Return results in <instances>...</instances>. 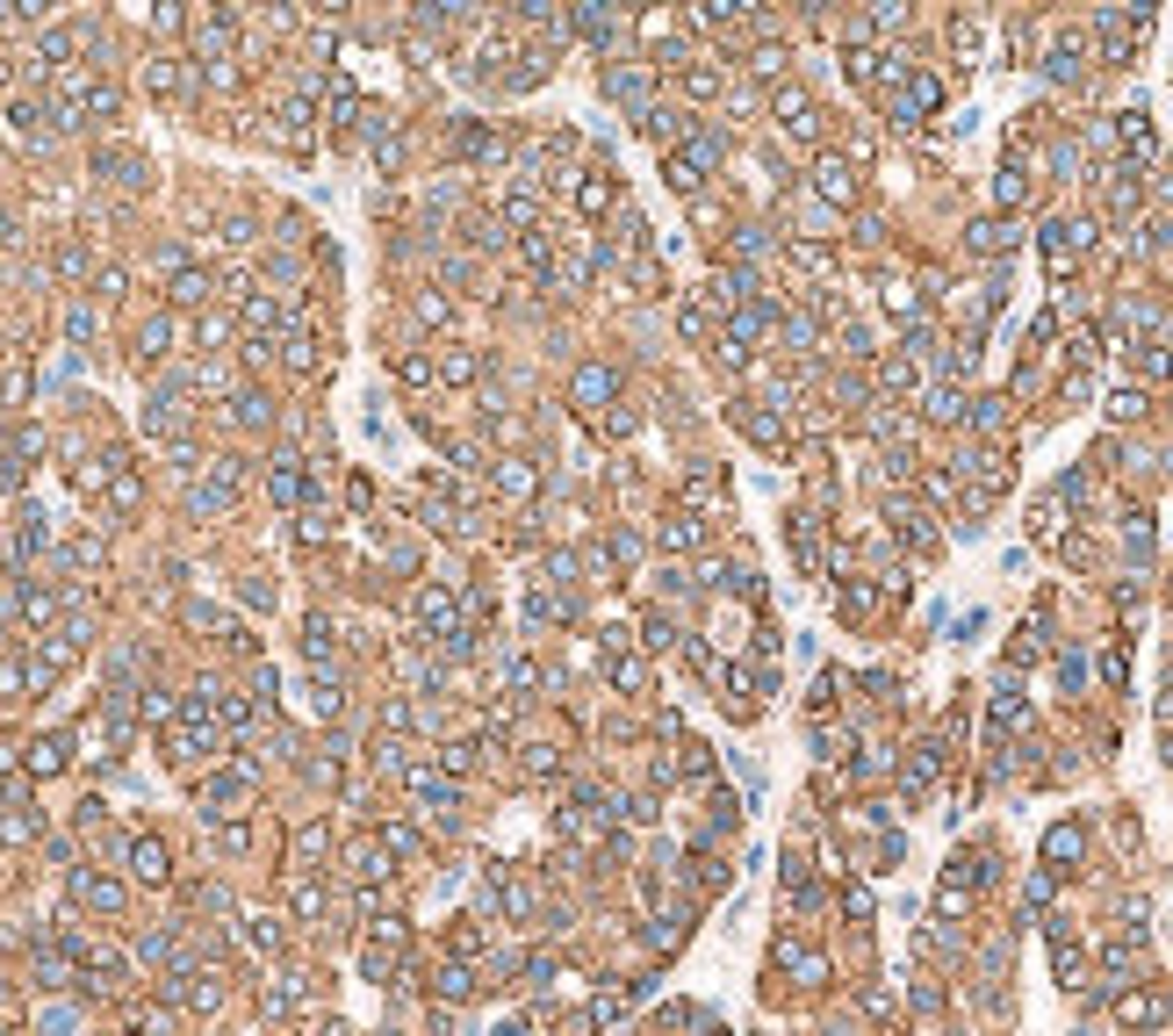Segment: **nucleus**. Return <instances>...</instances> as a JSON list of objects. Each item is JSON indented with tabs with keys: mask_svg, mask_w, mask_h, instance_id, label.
Segmentation results:
<instances>
[{
	"mask_svg": "<svg viewBox=\"0 0 1173 1036\" xmlns=\"http://www.w3.org/2000/svg\"><path fill=\"white\" fill-rule=\"evenodd\" d=\"M130 871L144 878V885H159V878H166V849L152 843V835H137V843H130Z\"/></svg>",
	"mask_w": 1173,
	"mask_h": 1036,
	"instance_id": "nucleus-1",
	"label": "nucleus"
},
{
	"mask_svg": "<svg viewBox=\"0 0 1173 1036\" xmlns=\"http://www.w3.org/2000/svg\"><path fill=\"white\" fill-rule=\"evenodd\" d=\"M1051 864H1065V857H1080V828H1051Z\"/></svg>",
	"mask_w": 1173,
	"mask_h": 1036,
	"instance_id": "nucleus-10",
	"label": "nucleus"
},
{
	"mask_svg": "<svg viewBox=\"0 0 1173 1036\" xmlns=\"http://www.w3.org/2000/svg\"><path fill=\"white\" fill-rule=\"evenodd\" d=\"M246 325H267V331H273V325H281V302H273V296H246Z\"/></svg>",
	"mask_w": 1173,
	"mask_h": 1036,
	"instance_id": "nucleus-8",
	"label": "nucleus"
},
{
	"mask_svg": "<svg viewBox=\"0 0 1173 1036\" xmlns=\"http://www.w3.org/2000/svg\"><path fill=\"white\" fill-rule=\"evenodd\" d=\"M497 483H504L512 497H533V468H526V461H504V468H497Z\"/></svg>",
	"mask_w": 1173,
	"mask_h": 1036,
	"instance_id": "nucleus-6",
	"label": "nucleus"
},
{
	"mask_svg": "<svg viewBox=\"0 0 1173 1036\" xmlns=\"http://www.w3.org/2000/svg\"><path fill=\"white\" fill-rule=\"evenodd\" d=\"M814 180H820V194H828V202H849V194H857V188H849V166H843V159H820V166H814Z\"/></svg>",
	"mask_w": 1173,
	"mask_h": 1036,
	"instance_id": "nucleus-2",
	"label": "nucleus"
},
{
	"mask_svg": "<svg viewBox=\"0 0 1173 1036\" xmlns=\"http://www.w3.org/2000/svg\"><path fill=\"white\" fill-rule=\"evenodd\" d=\"M29 764H36V770H58V764H65V741H36V749H29Z\"/></svg>",
	"mask_w": 1173,
	"mask_h": 1036,
	"instance_id": "nucleus-13",
	"label": "nucleus"
},
{
	"mask_svg": "<svg viewBox=\"0 0 1173 1036\" xmlns=\"http://www.w3.org/2000/svg\"><path fill=\"white\" fill-rule=\"evenodd\" d=\"M439 993H447V1001H468L475 986H468V972H461V964H447V972H439Z\"/></svg>",
	"mask_w": 1173,
	"mask_h": 1036,
	"instance_id": "nucleus-12",
	"label": "nucleus"
},
{
	"mask_svg": "<svg viewBox=\"0 0 1173 1036\" xmlns=\"http://www.w3.org/2000/svg\"><path fill=\"white\" fill-rule=\"evenodd\" d=\"M468 375H475V353H461V346H454V353H447V382H468Z\"/></svg>",
	"mask_w": 1173,
	"mask_h": 1036,
	"instance_id": "nucleus-16",
	"label": "nucleus"
},
{
	"mask_svg": "<svg viewBox=\"0 0 1173 1036\" xmlns=\"http://www.w3.org/2000/svg\"><path fill=\"white\" fill-rule=\"evenodd\" d=\"M231 418H238V425H267L273 404H267V396H238V404H231Z\"/></svg>",
	"mask_w": 1173,
	"mask_h": 1036,
	"instance_id": "nucleus-7",
	"label": "nucleus"
},
{
	"mask_svg": "<svg viewBox=\"0 0 1173 1036\" xmlns=\"http://www.w3.org/2000/svg\"><path fill=\"white\" fill-rule=\"evenodd\" d=\"M605 94H620V101H641V94H648V73H641V65H620V73H605Z\"/></svg>",
	"mask_w": 1173,
	"mask_h": 1036,
	"instance_id": "nucleus-3",
	"label": "nucleus"
},
{
	"mask_svg": "<svg viewBox=\"0 0 1173 1036\" xmlns=\"http://www.w3.org/2000/svg\"><path fill=\"white\" fill-rule=\"evenodd\" d=\"M576 202H583V217H605V209H612V188H605V173H591V180L576 188Z\"/></svg>",
	"mask_w": 1173,
	"mask_h": 1036,
	"instance_id": "nucleus-5",
	"label": "nucleus"
},
{
	"mask_svg": "<svg viewBox=\"0 0 1173 1036\" xmlns=\"http://www.w3.org/2000/svg\"><path fill=\"white\" fill-rule=\"evenodd\" d=\"M353 871H360V878H382L389 857H382V849H353Z\"/></svg>",
	"mask_w": 1173,
	"mask_h": 1036,
	"instance_id": "nucleus-14",
	"label": "nucleus"
},
{
	"mask_svg": "<svg viewBox=\"0 0 1173 1036\" xmlns=\"http://www.w3.org/2000/svg\"><path fill=\"white\" fill-rule=\"evenodd\" d=\"M957 410H965V404H957V389H936V396H928V418H957Z\"/></svg>",
	"mask_w": 1173,
	"mask_h": 1036,
	"instance_id": "nucleus-17",
	"label": "nucleus"
},
{
	"mask_svg": "<svg viewBox=\"0 0 1173 1036\" xmlns=\"http://www.w3.org/2000/svg\"><path fill=\"white\" fill-rule=\"evenodd\" d=\"M1152 1015H1159V1008H1152L1145 993H1130V1001H1123V1022H1152Z\"/></svg>",
	"mask_w": 1173,
	"mask_h": 1036,
	"instance_id": "nucleus-18",
	"label": "nucleus"
},
{
	"mask_svg": "<svg viewBox=\"0 0 1173 1036\" xmlns=\"http://www.w3.org/2000/svg\"><path fill=\"white\" fill-rule=\"evenodd\" d=\"M972 246H980V252H1001V246H1008V223H972Z\"/></svg>",
	"mask_w": 1173,
	"mask_h": 1036,
	"instance_id": "nucleus-11",
	"label": "nucleus"
},
{
	"mask_svg": "<svg viewBox=\"0 0 1173 1036\" xmlns=\"http://www.w3.org/2000/svg\"><path fill=\"white\" fill-rule=\"evenodd\" d=\"M209 296V273H173V302H202Z\"/></svg>",
	"mask_w": 1173,
	"mask_h": 1036,
	"instance_id": "nucleus-9",
	"label": "nucleus"
},
{
	"mask_svg": "<svg viewBox=\"0 0 1173 1036\" xmlns=\"http://www.w3.org/2000/svg\"><path fill=\"white\" fill-rule=\"evenodd\" d=\"M576 396H583V404H598V396H612V367H605V360H591V367L576 375Z\"/></svg>",
	"mask_w": 1173,
	"mask_h": 1036,
	"instance_id": "nucleus-4",
	"label": "nucleus"
},
{
	"mask_svg": "<svg viewBox=\"0 0 1173 1036\" xmlns=\"http://www.w3.org/2000/svg\"><path fill=\"white\" fill-rule=\"evenodd\" d=\"M288 367H317V339H288Z\"/></svg>",
	"mask_w": 1173,
	"mask_h": 1036,
	"instance_id": "nucleus-15",
	"label": "nucleus"
}]
</instances>
